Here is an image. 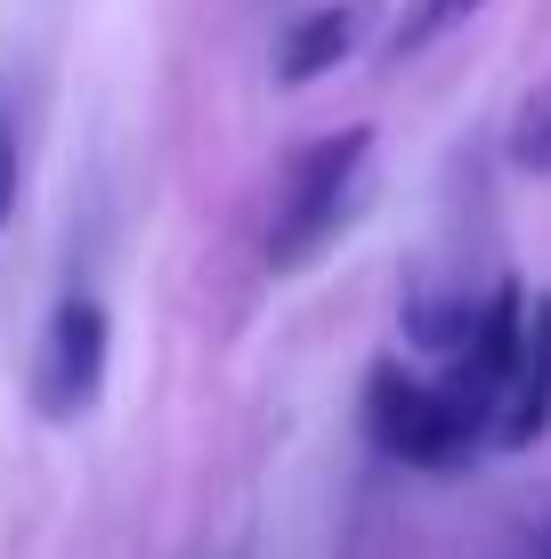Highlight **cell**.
Instances as JSON below:
<instances>
[{
	"instance_id": "6da1fadb",
	"label": "cell",
	"mask_w": 551,
	"mask_h": 559,
	"mask_svg": "<svg viewBox=\"0 0 551 559\" xmlns=\"http://www.w3.org/2000/svg\"><path fill=\"white\" fill-rule=\"evenodd\" d=\"M366 154H373V130H333V139H309L284 163V187L268 211V267H309L340 236Z\"/></svg>"
},
{
	"instance_id": "8992f818",
	"label": "cell",
	"mask_w": 551,
	"mask_h": 559,
	"mask_svg": "<svg viewBox=\"0 0 551 559\" xmlns=\"http://www.w3.org/2000/svg\"><path fill=\"white\" fill-rule=\"evenodd\" d=\"M366 25H373V0H325V9H309V16L276 41V82H284V90L325 82L333 66H349V57H357Z\"/></svg>"
},
{
	"instance_id": "52a82bcc",
	"label": "cell",
	"mask_w": 551,
	"mask_h": 559,
	"mask_svg": "<svg viewBox=\"0 0 551 559\" xmlns=\"http://www.w3.org/2000/svg\"><path fill=\"white\" fill-rule=\"evenodd\" d=\"M487 0H414V16H397V33H390V57H422L439 33H454L463 16H479Z\"/></svg>"
},
{
	"instance_id": "5b68a950",
	"label": "cell",
	"mask_w": 551,
	"mask_h": 559,
	"mask_svg": "<svg viewBox=\"0 0 551 559\" xmlns=\"http://www.w3.org/2000/svg\"><path fill=\"white\" fill-rule=\"evenodd\" d=\"M543 430H551V293L527 300L519 357H511L503 406H495V421H487V447H495V454H527Z\"/></svg>"
},
{
	"instance_id": "277c9868",
	"label": "cell",
	"mask_w": 551,
	"mask_h": 559,
	"mask_svg": "<svg viewBox=\"0 0 551 559\" xmlns=\"http://www.w3.org/2000/svg\"><path fill=\"white\" fill-rule=\"evenodd\" d=\"M519 324H527V284H495V293L479 300V317H470V341L454 349L446 381H439L454 406L479 421V438H487V421H495V406H503L511 357H519Z\"/></svg>"
},
{
	"instance_id": "7a4b0ae2",
	"label": "cell",
	"mask_w": 551,
	"mask_h": 559,
	"mask_svg": "<svg viewBox=\"0 0 551 559\" xmlns=\"http://www.w3.org/2000/svg\"><path fill=\"white\" fill-rule=\"evenodd\" d=\"M366 430H373V447H382V454L414 462V471H463L470 447H487L479 421L454 406L439 381H414V373H397V365H373V381H366Z\"/></svg>"
},
{
	"instance_id": "9c48e42d",
	"label": "cell",
	"mask_w": 551,
	"mask_h": 559,
	"mask_svg": "<svg viewBox=\"0 0 551 559\" xmlns=\"http://www.w3.org/2000/svg\"><path fill=\"white\" fill-rule=\"evenodd\" d=\"M16 195H25L16 187V106H0V227L16 219Z\"/></svg>"
},
{
	"instance_id": "ba28073f",
	"label": "cell",
	"mask_w": 551,
	"mask_h": 559,
	"mask_svg": "<svg viewBox=\"0 0 551 559\" xmlns=\"http://www.w3.org/2000/svg\"><path fill=\"white\" fill-rule=\"evenodd\" d=\"M511 163L536 170V179H551V82L519 106V122H511Z\"/></svg>"
},
{
	"instance_id": "30bf717a",
	"label": "cell",
	"mask_w": 551,
	"mask_h": 559,
	"mask_svg": "<svg viewBox=\"0 0 551 559\" xmlns=\"http://www.w3.org/2000/svg\"><path fill=\"white\" fill-rule=\"evenodd\" d=\"M536 559H551V519H543V535H536Z\"/></svg>"
},
{
	"instance_id": "3957f363",
	"label": "cell",
	"mask_w": 551,
	"mask_h": 559,
	"mask_svg": "<svg viewBox=\"0 0 551 559\" xmlns=\"http://www.w3.org/2000/svg\"><path fill=\"white\" fill-rule=\"evenodd\" d=\"M106 308L89 293H65L49 308V333H41V357H33V406H41L49 421H82L89 406H98L106 390Z\"/></svg>"
}]
</instances>
